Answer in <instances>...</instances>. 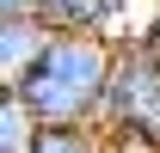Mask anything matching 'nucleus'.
<instances>
[{
  "label": "nucleus",
  "instance_id": "nucleus-6",
  "mask_svg": "<svg viewBox=\"0 0 160 153\" xmlns=\"http://www.w3.org/2000/svg\"><path fill=\"white\" fill-rule=\"evenodd\" d=\"M0 12H37V0H0Z\"/></svg>",
  "mask_w": 160,
  "mask_h": 153
},
{
  "label": "nucleus",
  "instance_id": "nucleus-2",
  "mask_svg": "<svg viewBox=\"0 0 160 153\" xmlns=\"http://www.w3.org/2000/svg\"><path fill=\"white\" fill-rule=\"evenodd\" d=\"M129 12H136V0H37V19L49 31H99V37H117V25Z\"/></svg>",
  "mask_w": 160,
  "mask_h": 153
},
{
  "label": "nucleus",
  "instance_id": "nucleus-3",
  "mask_svg": "<svg viewBox=\"0 0 160 153\" xmlns=\"http://www.w3.org/2000/svg\"><path fill=\"white\" fill-rule=\"evenodd\" d=\"M49 25L37 19V12H0V86H19L25 67L49 49Z\"/></svg>",
  "mask_w": 160,
  "mask_h": 153
},
{
  "label": "nucleus",
  "instance_id": "nucleus-5",
  "mask_svg": "<svg viewBox=\"0 0 160 153\" xmlns=\"http://www.w3.org/2000/svg\"><path fill=\"white\" fill-rule=\"evenodd\" d=\"M129 37H136L142 49H154V55H160V0H148V19H142Z\"/></svg>",
  "mask_w": 160,
  "mask_h": 153
},
{
  "label": "nucleus",
  "instance_id": "nucleus-1",
  "mask_svg": "<svg viewBox=\"0 0 160 153\" xmlns=\"http://www.w3.org/2000/svg\"><path fill=\"white\" fill-rule=\"evenodd\" d=\"M111 67H117V37L56 31L49 49H43V55L25 67V80L6 86V92H19L25 110L37 116V123H99Z\"/></svg>",
  "mask_w": 160,
  "mask_h": 153
},
{
  "label": "nucleus",
  "instance_id": "nucleus-4",
  "mask_svg": "<svg viewBox=\"0 0 160 153\" xmlns=\"http://www.w3.org/2000/svg\"><path fill=\"white\" fill-rule=\"evenodd\" d=\"M25 153H111V135L99 123H37Z\"/></svg>",
  "mask_w": 160,
  "mask_h": 153
}]
</instances>
